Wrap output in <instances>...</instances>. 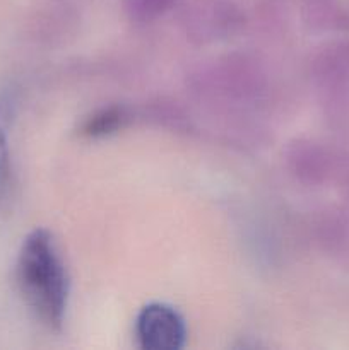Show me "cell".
I'll use <instances>...</instances> for the list:
<instances>
[{
  "instance_id": "cell-1",
  "label": "cell",
  "mask_w": 349,
  "mask_h": 350,
  "mask_svg": "<svg viewBox=\"0 0 349 350\" xmlns=\"http://www.w3.org/2000/svg\"><path fill=\"white\" fill-rule=\"evenodd\" d=\"M17 280L34 317L48 328H60L67 310V270L53 238L44 229H36L24 239L17 260Z\"/></svg>"
},
{
  "instance_id": "cell-2",
  "label": "cell",
  "mask_w": 349,
  "mask_h": 350,
  "mask_svg": "<svg viewBox=\"0 0 349 350\" xmlns=\"http://www.w3.org/2000/svg\"><path fill=\"white\" fill-rule=\"evenodd\" d=\"M135 335L140 347L146 350H178L187 340V327L174 308L153 303L140 310Z\"/></svg>"
},
{
  "instance_id": "cell-3",
  "label": "cell",
  "mask_w": 349,
  "mask_h": 350,
  "mask_svg": "<svg viewBox=\"0 0 349 350\" xmlns=\"http://www.w3.org/2000/svg\"><path fill=\"white\" fill-rule=\"evenodd\" d=\"M7 122H9V105L5 99H0V204L9 188L10 178V156L9 140H7Z\"/></svg>"
},
{
  "instance_id": "cell-4",
  "label": "cell",
  "mask_w": 349,
  "mask_h": 350,
  "mask_svg": "<svg viewBox=\"0 0 349 350\" xmlns=\"http://www.w3.org/2000/svg\"><path fill=\"white\" fill-rule=\"evenodd\" d=\"M120 122H122V113L118 109H105L99 115H96L94 118L88 120L86 133H89V135H103V133L115 130L120 125Z\"/></svg>"
}]
</instances>
